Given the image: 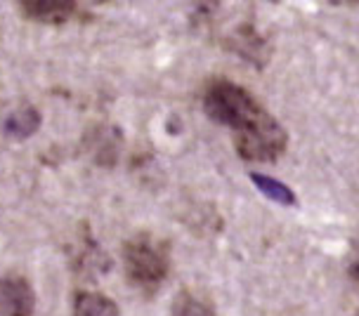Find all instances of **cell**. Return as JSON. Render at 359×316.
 I'll return each mask as SVG.
<instances>
[{
	"instance_id": "cell-2",
	"label": "cell",
	"mask_w": 359,
	"mask_h": 316,
	"mask_svg": "<svg viewBox=\"0 0 359 316\" xmlns=\"http://www.w3.org/2000/svg\"><path fill=\"white\" fill-rule=\"evenodd\" d=\"M123 267L135 288L151 293L168 274V248L151 236H135L123 243Z\"/></svg>"
},
{
	"instance_id": "cell-5",
	"label": "cell",
	"mask_w": 359,
	"mask_h": 316,
	"mask_svg": "<svg viewBox=\"0 0 359 316\" xmlns=\"http://www.w3.org/2000/svg\"><path fill=\"white\" fill-rule=\"evenodd\" d=\"M19 10L31 22L50 24V27H60L79 17V5L72 0H22Z\"/></svg>"
},
{
	"instance_id": "cell-11",
	"label": "cell",
	"mask_w": 359,
	"mask_h": 316,
	"mask_svg": "<svg viewBox=\"0 0 359 316\" xmlns=\"http://www.w3.org/2000/svg\"><path fill=\"white\" fill-rule=\"evenodd\" d=\"M348 274H350V279H352V281L359 283V243H357L355 250H352V255H350Z\"/></svg>"
},
{
	"instance_id": "cell-3",
	"label": "cell",
	"mask_w": 359,
	"mask_h": 316,
	"mask_svg": "<svg viewBox=\"0 0 359 316\" xmlns=\"http://www.w3.org/2000/svg\"><path fill=\"white\" fill-rule=\"evenodd\" d=\"M288 135L274 116L262 111L253 123L234 132L236 153L251 163H274L286 151Z\"/></svg>"
},
{
	"instance_id": "cell-10",
	"label": "cell",
	"mask_w": 359,
	"mask_h": 316,
	"mask_svg": "<svg viewBox=\"0 0 359 316\" xmlns=\"http://www.w3.org/2000/svg\"><path fill=\"white\" fill-rule=\"evenodd\" d=\"M175 316H213V309L208 305H203L201 300L184 293L182 298H177L175 302Z\"/></svg>"
},
{
	"instance_id": "cell-4",
	"label": "cell",
	"mask_w": 359,
	"mask_h": 316,
	"mask_svg": "<svg viewBox=\"0 0 359 316\" xmlns=\"http://www.w3.org/2000/svg\"><path fill=\"white\" fill-rule=\"evenodd\" d=\"M36 295L24 276H0V316H34Z\"/></svg>"
},
{
	"instance_id": "cell-6",
	"label": "cell",
	"mask_w": 359,
	"mask_h": 316,
	"mask_svg": "<svg viewBox=\"0 0 359 316\" xmlns=\"http://www.w3.org/2000/svg\"><path fill=\"white\" fill-rule=\"evenodd\" d=\"M41 123H43V116L34 104H19L15 109H10L8 116L3 118V135L15 142H24L31 135L38 132Z\"/></svg>"
},
{
	"instance_id": "cell-9",
	"label": "cell",
	"mask_w": 359,
	"mask_h": 316,
	"mask_svg": "<svg viewBox=\"0 0 359 316\" xmlns=\"http://www.w3.org/2000/svg\"><path fill=\"white\" fill-rule=\"evenodd\" d=\"M251 182L262 191V196H267L269 201L281 203V205H296V193H293L284 182L274 177H267L262 172H251Z\"/></svg>"
},
{
	"instance_id": "cell-1",
	"label": "cell",
	"mask_w": 359,
	"mask_h": 316,
	"mask_svg": "<svg viewBox=\"0 0 359 316\" xmlns=\"http://www.w3.org/2000/svg\"><path fill=\"white\" fill-rule=\"evenodd\" d=\"M203 109L213 123H220L229 130H241L253 123L265 111L258 99L243 85L232 81H213L203 92Z\"/></svg>"
},
{
	"instance_id": "cell-7",
	"label": "cell",
	"mask_w": 359,
	"mask_h": 316,
	"mask_svg": "<svg viewBox=\"0 0 359 316\" xmlns=\"http://www.w3.org/2000/svg\"><path fill=\"white\" fill-rule=\"evenodd\" d=\"M118 305L102 293H79L74 302V316H118Z\"/></svg>"
},
{
	"instance_id": "cell-8",
	"label": "cell",
	"mask_w": 359,
	"mask_h": 316,
	"mask_svg": "<svg viewBox=\"0 0 359 316\" xmlns=\"http://www.w3.org/2000/svg\"><path fill=\"white\" fill-rule=\"evenodd\" d=\"M229 48H232V53H239L241 57H246L248 62L258 64V67L265 64V62L260 60V53L269 55L265 41H262V38L255 34L251 27H243V29L236 31L234 38H232V43H229Z\"/></svg>"
}]
</instances>
